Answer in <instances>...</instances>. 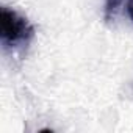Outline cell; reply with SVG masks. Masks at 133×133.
Segmentation results:
<instances>
[{"label":"cell","instance_id":"6da1fadb","mask_svg":"<svg viewBox=\"0 0 133 133\" xmlns=\"http://www.w3.org/2000/svg\"><path fill=\"white\" fill-rule=\"evenodd\" d=\"M35 38V27L16 10L2 6L0 10V39L5 50L19 52L28 47Z\"/></svg>","mask_w":133,"mask_h":133},{"label":"cell","instance_id":"7a4b0ae2","mask_svg":"<svg viewBox=\"0 0 133 133\" xmlns=\"http://www.w3.org/2000/svg\"><path fill=\"white\" fill-rule=\"evenodd\" d=\"M103 17L107 22L125 17L133 24V0H105Z\"/></svg>","mask_w":133,"mask_h":133}]
</instances>
